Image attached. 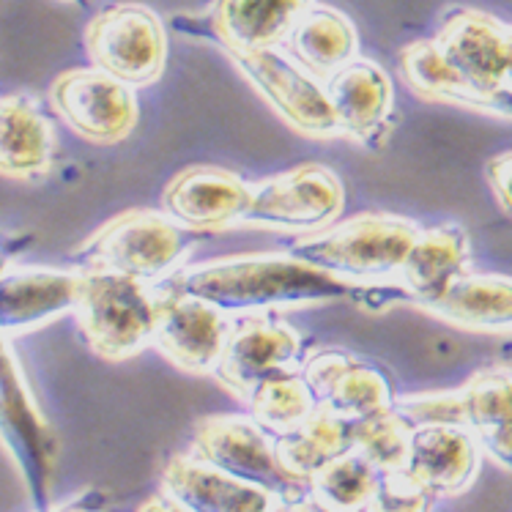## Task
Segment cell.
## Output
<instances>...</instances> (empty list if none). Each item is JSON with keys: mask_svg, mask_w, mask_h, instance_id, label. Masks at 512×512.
Instances as JSON below:
<instances>
[{"mask_svg": "<svg viewBox=\"0 0 512 512\" xmlns=\"http://www.w3.org/2000/svg\"><path fill=\"white\" fill-rule=\"evenodd\" d=\"M400 72L428 102L512 121V25L480 9H452L430 39L403 47Z\"/></svg>", "mask_w": 512, "mask_h": 512, "instance_id": "obj_1", "label": "cell"}, {"mask_svg": "<svg viewBox=\"0 0 512 512\" xmlns=\"http://www.w3.org/2000/svg\"><path fill=\"white\" fill-rule=\"evenodd\" d=\"M168 291L189 293L220 307L222 313H269L283 307L354 302L370 304L376 296L406 299L398 283L384 288L351 283L318 269L296 255H233L184 266L170 274Z\"/></svg>", "mask_w": 512, "mask_h": 512, "instance_id": "obj_2", "label": "cell"}, {"mask_svg": "<svg viewBox=\"0 0 512 512\" xmlns=\"http://www.w3.org/2000/svg\"><path fill=\"white\" fill-rule=\"evenodd\" d=\"M419 230L417 222L400 214L367 211L318 233L296 236L288 252L351 283H395Z\"/></svg>", "mask_w": 512, "mask_h": 512, "instance_id": "obj_3", "label": "cell"}, {"mask_svg": "<svg viewBox=\"0 0 512 512\" xmlns=\"http://www.w3.org/2000/svg\"><path fill=\"white\" fill-rule=\"evenodd\" d=\"M189 455L206 460L233 477L269 491L285 510H302L310 499V480L285 469L277 436L252 414H211L192 430Z\"/></svg>", "mask_w": 512, "mask_h": 512, "instance_id": "obj_4", "label": "cell"}, {"mask_svg": "<svg viewBox=\"0 0 512 512\" xmlns=\"http://www.w3.org/2000/svg\"><path fill=\"white\" fill-rule=\"evenodd\" d=\"M195 247L192 230L181 228L165 211H124L105 222L77 247L85 269L126 274L154 285L168 280Z\"/></svg>", "mask_w": 512, "mask_h": 512, "instance_id": "obj_5", "label": "cell"}, {"mask_svg": "<svg viewBox=\"0 0 512 512\" xmlns=\"http://www.w3.org/2000/svg\"><path fill=\"white\" fill-rule=\"evenodd\" d=\"M74 318L96 356L124 362L154 340L157 291L126 274L85 269Z\"/></svg>", "mask_w": 512, "mask_h": 512, "instance_id": "obj_6", "label": "cell"}, {"mask_svg": "<svg viewBox=\"0 0 512 512\" xmlns=\"http://www.w3.org/2000/svg\"><path fill=\"white\" fill-rule=\"evenodd\" d=\"M0 444L20 471L36 512H53L55 433L36 406L6 343H0Z\"/></svg>", "mask_w": 512, "mask_h": 512, "instance_id": "obj_7", "label": "cell"}, {"mask_svg": "<svg viewBox=\"0 0 512 512\" xmlns=\"http://www.w3.org/2000/svg\"><path fill=\"white\" fill-rule=\"evenodd\" d=\"M85 50L96 69L132 88H146L168 66V28L143 3H115L88 22Z\"/></svg>", "mask_w": 512, "mask_h": 512, "instance_id": "obj_8", "label": "cell"}, {"mask_svg": "<svg viewBox=\"0 0 512 512\" xmlns=\"http://www.w3.org/2000/svg\"><path fill=\"white\" fill-rule=\"evenodd\" d=\"M345 209V187L335 170L307 162L252 184V200L239 225L277 233H318Z\"/></svg>", "mask_w": 512, "mask_h": 512, "instance_id": "obj_9", "label": "cell"}, {"mask_svg": "<svg viewBox=\"0 0 512 512\" xmlns=\"http://www.w3.org/2000/svg\"><path fill=\"white\" fill-rule=\"evenodd\" d=\"M228 55L252 88L272 105L274 113L299 135L313 140L340 137L324 80H318L302 63L293 61L283 47Z\"/></svg>", "mask_w": 512, "mask_h": 512, "instance_id": "obj_10", "label": "cell"}, {"mask_svg": "<svg viewBox=\"0 0 512 512\" xmlns=\"http://www.w3.org/2000/svg\"><path fill=\"white\" fill-rule=\"evenodd\" d=\"M50 105L74 135L96 146L126 140L140 118L135 88L96 66L58 74L50 88Z\"/></svg>", "mask_w": 512, "mask_h": 512, "instance_id": "obj_11", "label": "cell"}, {"mask_svg": "<svg viewBox=\"0 0 512 512\" xmlns=\"http://www.w3.org/2000/svg\"><path fill=\"white\" fill-rule=\"evenodd\" d=\"M302 367V335L269 313H244L230 321L214 378L244 403L263 378Z\"/></svg>", "mask_w": 512, "mask_h": 512, "instance_id": "obj_12", "label": "cell"}, {"mask_svg": "<svg viewBox=\"0 0 512 512\" xmlns=\"http://www.w3.org/2000/svg\"><path fill=\"white\" fill-rule=\"evenodd\" d=\"M230 321L220 307L198 296L157 291V324L151 345L184 373H214L228 340Z\"/></svg>", "mask_w": 512, "mask_h": 512, "instance_id": "obj_13", "label": "cell"}, {"mask_svg": "<svg viewBox=\"0 0 512 512\" xmlns=\"http://www.w3.org/2000/svg\"><path fill=\"white\" fill-rule=\"evenodd\" d=\"M302 376L321 411L348 425L365 422L395 408L398 398L389 378L343 351H321L302 365Z\"/></svg>", "mask_w": 512, "mask_h": 512, "instance_id": "obj_14", "label": "cell"}, {"mask_svg": "<svg viewBox=\"0 0 512 512\" xmlns=\"http://www.w3.org/2000/svg\"><path fill=\"white\" fill-rule=\"evenodd\" d=\"M252 200V184L214 165H192L170 178L162 211L192 233H217L239 225Z\"/></svg>", "mask_w": 512, "mask_h": 512, "instance_id": "obj_15", "label": "cell"}, {"mask_svg": "<svg viewBox=\"0 0 512 512\" xmlns=\"http://www.w3.org/2000/svg\"><path fill=\"white\" fill-rule=\"evenodd\" d=\"M324 85L340 137L362 148L381 146L389 135L395 107V88L389 74L370 58H354L326 77Z\"/></svg>", "mask_w": 512, "mask_h": 512, "instance_id": "obj_16", "label": "cell"}, {"mask_svg": "<svg viewBox=\"0 0 512 512\" xmlns=\"http://www.w3.org/2000/svg\"><path fill=\"white\" fill-rule=\"evenodd\" d=\"M480 460V444L463 425L428 422L411 430L403 471L433 499H452L474 485Z\"/></svg>", "mask_w": 512, "mask_h": 512, "instance_id": "obj_17", "label": "cell"}, {"mask_svg": "<svg viewBox=\"0 0 512 512\" xmlns=\"http://www.w3.org/2000/svg\"><path fill=\"white\" fill-rule=\"evenodd\" d=\"M162 496L187 512H277L280 502L252 482L233 477L189 452L173 455L162 471Z\"/></svg>", "mask_w": 512, "mask_h": 512, "instance_id": "obj_18", "label": "cell"}, {"mask_svg": "<svg viewBox=\"0 0 512 512\" xmlns=\"http://www.w3.org/2000/svg\"><path fill=\"white\" fill-rule=\"evenodd\" d=\"M83 272L61 269H11L0 274V337L33 332L74 313Z\"/></svg>", "mask_w": 512, "mask_h": 512, "instance_id": "obj_19", "label": "cell"}, {"mask_svg": "<svg viewBox=\"0 0 512 512\" xmlns=\"http://www.w3.org/2000/svg\"><path fill=\"white\" fill-rule=\"evenodd\" d=\"M315 0H211L206 31L225 53L283 47L293 25Z\"/></svg>", "mask_w": 512, "mask_h": 512, "instance_id": "obj_20", "label": "cell"}, {"mask_svg": "<svg viewBox=\"0 0 512 512\" xmlns=\"http://www.w3.org/2000/svg\"><path fill=\"white\" fill-rule=\"evenodd\" d=\"M458 425L469 430L482 455L512 474V373L480 370L458 389Z\"/></svg>", "mask_w": 512, "mask_h": 512, "instance_id": "obj_21", "label": "cell"}, {"mask_svg": "<svg viewBox=\"0 0 512 512\" xmlns=\"http://www.w3.org/2000/svg\"><path fill=\"white\" fill-rule=\"evenodd\" d=\"M469 266V233L460 225L447 222V225L419 230L395 283L403 288L408 302L422 310L425 304L439 299L458 277L469 272Z\"/></svg>", "mask_w": 512, "mask_h": 512, "instance_id": "obj_22", "label": "cell"}, {"mask_svg": "<svg viewBox=\"0 0 512 512\" xmlns=\"http://www.w3.org/2000/svg\"><path fill=\"white\" fill-rule=\"evenodd\" d=\"M55 132L28 94L0 96V176L36 181L53 170Z\"/></svg>", "mask_w": 512, "mask_h": 512, "instance_id": "obj_23", "label": "cell"}, {"mask_svg": "<svg viewBox=\"0 0 512 512\" xmlns=\"http://www.w3.org/2000/svg\"><path fill=\"white\" fill-rule=\"evenodd\" d=\"M422 310L466 332L512 335V277L466 272Z\"/></svg>", "mask_w": 512, "mask_h": 512, "instance_id": "obj_24", "label": "cell"}, {"mask_svg": "<svg viewBox=\"0 0 512 512\" xmlns=\"http://www.w3.org/2000/svg\"><path fill=\"white\" fill-rule=\"evenodd\" d=\"M283 50L318 80H326L359 58V33L343 11L313 3L293 25Z\"/></svg>", "mask_w": 512, "mask_h": 512, "instance_id": "obj_25", "label": "cell"}, {"mask_svg": "<svg viewBox=\"0 0 512 512\" xmlns=\"http://www.w3.org/2000/svg\"><path fill=\"white\" fill-rule=\"evenodd\" d=\"M378 480L376 463L351 447L310 477V499L321 512H367Z\"/></svg>", "mask_w": 512, "mask_h": 512, "instance_id": "obj_26", "label": "cell"}, {"mask_svg": "<svg viewBox=\"0 0 512 512\" xmlns=\"http://www.w3.org/2000/svg\"><path fill=\"white\" fill-rule=\"evenodd\" d=\"M351 447V425L321 408H315L302 425L277 436V452L285 469L302 480H310L315 471L324 469L329 460H335Z\"/></svg>", "mask_w": 512, "mask_h": 512, "instance_id": "obj_27", "label": "cell"}, {"mask_svg": "<svg viewBox=\"0 0 512 512\" xmlns=\"http://www.w3.org/2000/svg\"><path fill=\"white\" fill-rule=\"evenodd\" d=\"M244 403L250 408L252 417L258 419L263 428L274 433V436L302 425L304 419L318 408L313 389L307 387V381L302 376V367L263 378Z\"/></svg>", "mask_w": 512, "mask_h": 512, "instance_id": "obj_28", "label": "cell"}, {"mask_svg": "<svg viewBox=\"0 0 512 512\" xmlns=\"http://www.w3.org/2000/svg\"><path fill=\"white\" fill-rule=\"evenodd\" d=\"M411 430L414 425L398 408H392L387 414L351 425V441L356 450L365 452L367 458L376 463V469L384 474V471H400L406 466Z\"/></svg>", "mask_w": 512, "mask_h": 512, "instance_id": "obj_29", "label": "cell"}, {"mask_svg": "<svg viewBox=\"0 0 512 512\" xmlns=\"http://www.w3.org/2000/svg\"><path fill=\"white\" fill-rule=\"evenodd\" d=\"M433 496L419 488L406 471H384L367 512H430Z\"/></svg>", "mask_w": 512, "mask_h": 512, "instance_id": "obj_30", "label": "cell"}, {"mask_svg": "<svg viewBox=\"0 0 512 512\" xmlns=\"http://www.w3.org/2000/svg\"><path fill=\"white\" fill-rule=\"evenodd\" d=\"M485 178H488V187H491L496 203L512 220V151H504V154L488 159Z\"/></svg>", "mask_w": 512, "mask_h": 512, "instance_id": "obj_31", "label": "cell"}, {"mask_svg": "<svg viewBox=\"0 0 512 512\" xmlns=\"http://www.w3.org/2000/svg\"><path fill=\"white\" fill-rule=\"evenodd\" d=\"M137 512H170L168 510V499L159 493V496H148L146 502L137 507Z\"/></svg>", "mask_w": 512, "mask_h": 512, "instance_id": "obj_32", "label": "cell"}, {"mask_svg": "<svg viewBox=\"0 0 512 512\" xmlns=\"http://www.w3.org/2000/svg\"><path fill=\"white\" fill-rule=\"evenodd\" d=\"M53 512H99V510H91V507H83V504H74V507H63V510H53Z\"/></svg>", "mask_w": 512, "mask_h": 512, "instance_id": "obj_33", "label": "cell"}, {"mask_svg": "<svg viewBox=\"0 0 512 512\" xmlns=\"http://www.w3.org/2000/svg\"><path fill=\"white\" fill-rule=\"evenodd\" d=\"M168 510L170 512H187V510H181V507H176V504H173V502H168Z\"/></svg>", "mask_w": 512, "mask_h": 512, "instance_id": "obj_34", "label": "cell"}, {"mask_svg": "<svg viewBox=\"0 0 512 512\" xmlns=\"http://www.w3.org/2000/svg\"><path fill=\"white\" fill-rule=\"evenodd\" d=\"M69 3H80V6H83V3H88V0H69Z\"/></svg>", "mask_w": 512, "mask_h": 512, "instance_id": "obj_35", "label": "cell"}, {"mask_svg": "<svg viewBox=\"0 0 512 512\" xmlns=\"http://www.w3.org/2000/svg\"><path fill=\"white\" fill-rule=\"evenodd\" d=\"M0 343H6V340H3V337H0Z\"/></svg>", "mask_w": 512, "mask_h": 512, "instance_id": "obj_36", "label": "cell"}, {"mask_svg": "<svg viewBox=\"0 0 512 512\" xmlns=\"http://www.w3.org/2000/svg\"><path fill=\"white\" fill-rule=\"evenodd\" d=\"M33 512H36V510H33Z\"/></svg>", "mask_w": 512, "mask_h": 512, "instance_id": "obj_37", "label": "cell"}]
</instances>
